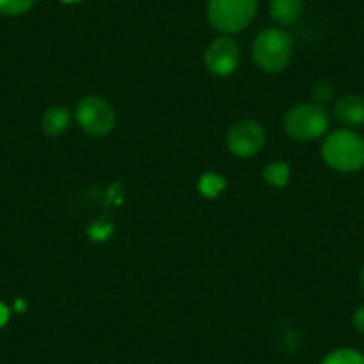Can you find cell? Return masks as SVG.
<instances>
[{
    "mask_svg": "<svg viewBox=\"0 0 364 364\" xmlns=\"http://www.w3.org/2000/svg\"><path fill=\"white\" fill-rule=\"evenodd\" d=\"M352 323H353V328H355L357 332L364 334V306H359L355 311H353Z\"/></svg>",
    "mask_w": 364,
    "mask_h": 364,
    "instance_id": "2e32d148",
    "label": "cell"
},
{
    "mask_svg": "<svg viewBox=\"0 0 364 364\" xmlns=\"http://www.w3.org/2000/svg\"><path fill=\"white\" fill-rule=\"evenodd\" d=\"M91 230H95V234H93V237H95V240L104 241L107 237V234H109L113 229H106V230H104L102 229V223H95V225L91 227Z\"/></svg>",
    "mask_w": 364,
    "mask_h": 364,
    "instance_id": "e0dca14e",
    "label": "cell"
},
{
    "mask_svg": "<svg viewBox=\"0 0 364 364\" xmlns=\"http://www.w3.org/2000/svg\"><path fill=\"white\" fill-rule=\"evenodd\" d=\"M321 156L336 171H359L364 168V138L353 129H338L325 138Z\"/></svg>",
    "mask_w": 364,
    "mask_h": 364,
    "instance_id": "6da1fadb",
    "label": "cell"
},
{
    "mask_svg": "<svg viewBox=\"0 0 364 364\" xmlns=\"http://www.w3.org/2000/svg\"><path fill=\"white\" fill-rule=\"evenodd\" d=\"M223 188H225V181L222 177H218L216 173H205L200 178V182H198V190L202 191V195H205L209 198L216 197Z\"/></svg>",
    "mask_w": 364,
    "mask_h": 364,
    "instance_id": "4fadbf2b",
    "label": "cell"
},
{
    "mask_svg": "<svg viewBox=\"0 0 364 364\" xmlns=\"http://www.w3.org/2000/svg\"><path fill=\"white\" fill-rule=\"evenodd\" d=\"M304 11V0H272L269 2V13L275 22L282 26L296 22Z\"/></svg>",
    "mask_w": 364,
    "mask_h": 364,
    "instance_id": "9c48e42d",
    "label": "cell"
},
{
    "mask_svg": "<svg viewBox=\"0 0 364 364\" xmlns=\"http://www.w3.org/2000/svg\"><path fill=\"white\" fill-rule=\"evenodd\" d=\"M321 364H364V355L353 348H338L328 353Z\"/></svg>",
    "mask_w": 364,
    "mask_h": 364,
    "instance_id": "7c38bea8",
    "label": "cell"
},
{
    "mask_svg": "<svg viewBox=\"0 0 364 364\" xmlns=\"http://www.w3.org/2000/svg\"><path fill=\"white\" fill-rule=\"evenodd\" d=\"M255 11V0H211L208 16L209 22L222 33H240L252 22Z\"/></svg>",
    "mask_w": 364,
    "mask_h": 364,
    "instance_id": "277c9868",
    "label": "cell"
},
{
    "mask_svg": "<svg viewBox=\"0 0 364 364\" xmlns=\"http://www.w3.org/2000/svg\"><path fill=\"white\" fill-rule=\"evenodd\" d=\"M313 95H314V100H316V104H325L328 102V100L334 97V87H332L331 82H327V80H321V82H318L316 86H314L313 90Z\"/></svg>",
    "mask_w": 364,
    "mask_h": 364,
    "instance_id": "9a60e30c",
    "label": "cell"
},
{
    "mask_svg": "<svg viewBox=\"0 0 364 364\" xmlns=\"http://www.w3.org/2000/svg\"><path fill=\"white\" fill-rule=\"evenodd\" d=\"M334 114L343 125L350 129L364 127V97L350 93L336 102Z\"/></svg>",
    "mask_w": 364,
    "mask_h": 364,
    "instance_id": "ba28073f",
    "label": "cell"
},
{
    "mask_svg": "<svg viewBox=\"0 0 364 364\" xmlns=\"http://www.w3.org/2000/svg\"><path fill=\"white\" fill-rule=\"evenodd\" d=\"M9 314H11V313H9L8 307H6L4 304L0 302V327H4V325L8 323V321H9Z\"/></svg>",
    "mask_w": 364,
    "mask_h": 364,
    "instance_id": "ac0fdd59",
    "label": "cell"
},
{
    "mask_svg": "<svg viewBox=\"0 0 364 364\" xmlns=\"http://www.w3.org/2000/svg\"><path fill=\"white\" fill-rule=\"evenodd\" d=\"M70 125V111L66 107H50L41 118V129L48 136H61Z\"/></svg>",
    "mask_w": 364,
    "mask_h": 364,
    "instance_id": "30bf717a",
    "label": "cell"
},
{
    "mask_svg": "<svg viewBox=\"0 0 364 364\" xmlns=\"http://www.w3.org/2000/svg\"><path fill=\"white\" fill-rule=\"evenodd\" d=\"M328 113L320 104H300L284 117V129L299 141H311L325 134L328 129Z\"/></svg>",
    "mask_w": 364,
    "mask_h": 364,
    "instance_id": "3957f363",
    "label": "cell"
},
{
    "mask_svg": "<svg viewBox=\"0 0 364 364\" xmlns=\"http://www.w3.org/2000/svg\"><path fill=\"white\" fill-rule=\"evenodd\" d=\"M63 2H68V4H73V2H79V0H63Z\"/></svg>",
    "mask_w": 364,
    "mask_h": 364,
    "instance_id": "44dd1931",
    "label": "cell"
},
{
    "mask_svg": "<svg viewBox=\"0 0 364 364\" xmlns=\"http://www.w3.org/2000/svg\"><path fill=\"white\" fill-rule=\"evenodd\" d=\"M264 129L254 120H241L230 125L227 132V146L237 157H252L264 146Z\"/></svg>",
    "mask_w": 364,
    "mask_h": 364,
    "instance_id": "8992f818",
    "label": "cell"
},
{
    "mask_svg": "<svg viewBox=\"0 0 364 364\" xmlns=\"http://www.w3.org/2000/svg\"><path fill=\"white\" fill-rule=\"evenodd\" d=\"M36 0H0V13L8 16L23 15L34 6Z\"/></svg>",
    "mask_w": 364,
    "mask_h": 364,
    "instance_id": "5bb4252c",
    "label": "cell"
},
{
    "mask_svg": "<svg viewBox=\"0 0 364 364\" xmlns=\"http://www.w3.org/2000/svg\"><path fill=\"white\" fill-rule=\"evenodd\" d=\"M77 122L91 136H106L114 127V111L111 104L95 95H87L77 104Z\"/></svg>",
    "mask_w": 364,
    "mask_h": 364,
    "instance_id": "5b68a950",
    "label": "cell"
},
{
    "mask_svg": "<svg viewBox=\"0 0 364 364\" xmlns=\"http://www.w3.org/2000/svg\"><path fill=\"white\" fill-rule=\"evenodd\" d=\"M26 307H27V304L23 302V300H18V302L15 304V309L20 311V313H23V311H26Z\"/></svg>",
    "mask_w": 364,
    "mask_h": 364,
    "instance_id": "d6986e66",
    "label": "cell"
},
{
    "mask_svg": "<svg viewBox=\"0 0 364 364\" xmlns=\"http://www.w3.org/2000/svg\"><path fill=\"white\" fill-rule=\"evenodd\" d=\"M240 65V48L229 38H218L205 50V66L215 75H229Z\"/></svg>",
    "mask_w": 364,
    "mask_h": 364,
    "instance_id": "52a82bcc",
    "label": "cell"
},
{
    "mask_svg": "<svg viewBox=\"0 0 364 364\" xmlns=\"http://www.w3.org/2000/svg\"><path fill=\"white\" fill-rule=\"evenodd\" d=\"M254 61L262 72L277 73L286 70L293 55V40L281 29H266L259 33L252 47Z\"/></svg>",
    "mask_w": 364,
    "mask_h": 364,
    "instance_id": "7a4b0ae2",
    "label": "cell"
},
{
    "mask_svg": "<svg viewBox=\"0 0 364 364\" xmlns=\"http://www.w3.org/2000/svg\"><path fill=\"white\" fill-rule=\"evenodd\" d=\"M359 282H360V288H363L364 291V266L360 268V273H359Z\"/></svg>",
    "mask_w": 364,
    "mask_h": 364,
    "instance_id": "ffe728a7",
    "label": "cell"
},
{
    "mask_svg": "<svg viewBox=\"0 0 364 364\" xmlns=\"http://www.w3.org/2000/svg\"><path fill=\"white\" fill-rule=\"evenodd\" d=\"M289 175H291V171H289V166L286 163L268 164V166L264 168V171H262L264 181L268 182V184H272V186L277 188H282L288 184Z\"/></svg>",
    "mask_w": 364,
    "mask_h": 364,
    "instance_id": "8fae6325",
    "label": "cell"
}]
</instances>
